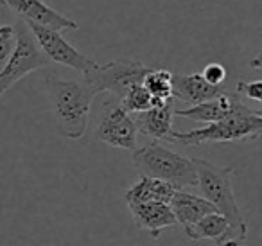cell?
Masks as SVG:
<instances>
[{
  "label": "cell",
  "instance_id": "7",
  "mask_svg": "<svg viewBox=\"0 0 262 246\" xmlns=\"http://www.w3.org/2000/svg\"><path fill=\"white\" fill-rule=\"evenodd\" d=\"M94 137L95 140L104 142L112 148L129 149V151H135L137 148L139 130L135 126L133 115L124 112L119 99L110 94L108 97L102 99L101 106H99Z\"/></svg>",
  "mask_w": 262,
  "mask_h": 246
},
{
  "label": "cell",
  "instance_id": "4",
  "mask_svg": "<svg viewBox=\"0 0 262 246\" xmlns=\"http://www.w3.org/2000/svg\"><path fill=\"white\" fill-rule=\"evenodd\" d=\"M262 135V115L258 110L250 113H241L230 119L210 122L203 128L190 131H171L167 140L178 142L182 146H198L214 144V142H244L257 140Z\"/></svg>",
  "mask_w": 262,
  "mask_h": 246
},
{
  "label": "cell",
  "instance_id": "5",
  "mask_svg": "<svg viewBox=\"0 0 262 246\" xmlns=\"http://www.w3.org/2000/svg\"><path fill=\"white\" fill-rule=\"evenodd\" d=\"M149 67L135 59H113L104 65H95L83 74V83L94 92V95L106 92L115 99H122L137 85H142Z\"/></svg>",
  "mask_w": 262,
  "mask_h": 246
},
{
  "label": "cell",
  "instance_id": "21",
  "mask_svg": "<svg viewBox=\"0 0 262 246\" xmlns=\"http://www.w3.org/2000/svg\"><path fill=\"white\" fill-rule=\"evenodd\" d=\"M201 77L210 85H225L226 81L225 65H221V63H208L203 69V72H201Z\"/></svg>",
  "mask_w": 262,
  "mask_h": 246
},
{
  "label": "cell",
  "instance_id": "19",
  "mask_svg": "<svg viewBox=\"0 0 262 246\" xmlns=\"http://www.w3.org/2000/svg\"><path fill=\"white\" fill-rule=\"evenodd\" d=\"M16 45V29L13 26H0V69L4 67Z\"/></svg>",
  "mask_w": 262,
  "mask_h": 246
},
{
  "label": "cell",
  "instance_id": "9",
  "mask_svg": "<svg viewBox=\"0 0 262 246\" xmlns=\"http://www.w3.org/2000/svg\"><path fill=\"white\" fill-rule=\"evenodd\" d=\"M0 4L11 9L24 22L36 24V26L47 27L58 33L79 29V24L76 20L58 13L41 0H0Z\"/></svg>",
  "mask_w": 262,
  "mask_h": 246
},
{
  "label": "cell",
  "instance_id": "11",
  "mask_svg": "<svg viewBox=\"0 0 262 246\" xmlns=\"http://www.w3.org/2000/svg\"><path fill=\"white\" fill-rule=\"evenodd\" d=\"M225 94H230L226 83L210 85L201 77V74H172V99H180L190 106L212 101Z\"/></svg>",
  "mask_w": 262,
  "mask_h": 246
},
{
  "label": "cell",
  "instance_id": "1",
  "mask_svg": "<svg viewBox=\"0 0 262 246\" xmlns=\"http://www.w3.org/2000/svg\"><path fill=\"white\" fill-rule=\"evenodd\" d=\"M45 87L58 131L70 140L83 138L95 97L94 92L83 81L63 79L58 76L45 77Z\"/></svg>",
  "mask_w": 262,
  "mask_h": 246
},
{
  "label": "cell",
  "instance_id": "12",
  "mask_svg": "<svg viewBox=\"0 0 262 246\" xmlns=\"http://www.w3.org/2000/svg\"><path fill=\"white\" fill-rule=\"evenodd\" d=\"M127 209L137 227L147 230L153 239H158L164 228L178 224L169 203H137V205H127Z\"/></svg>",
  "mask_w": 262,
  "mask_h": 246
},
{
  "label": "cell",
  "instance_id": "8",
  "mask_svg": "<svg viewBox=\"0 0 262 246\" xmlns=\"http://www.w3.org/2000/svg\"><path fill=\"white\" fill-rule=\"evenodd\" d=\"M26 24H27V27H29L31 34L34 36V40H36L40 51L49 58V61L59 63V65L79 70V72H83V74L92 70L97 65L95 59L88 58L83 52L77 51L76 47H72V45L61 36V33L47 29V27L36 26V24H29V22H26Z\"/></svg>",
  "mask_w": 262,
  "mask_h": 246
},
{
  "label": "cell",
  "instance_id": "18",
  "mask_svg": "<svg viewBox=\"0 0 262 246\" xmlns=\"http://www.w3.org/2000/svg\"><path fill=\"white\" fill-rule=\"evenodd\" d=\"M120 106L124 108V112H127L129 115H137V113L147 112L149 108H153L155 102L149 92L144 88V85H137L133 87L122 99H120Z\"/></svg>",
  "mask_w": 262,
  "mask_h": 246
},
{
  "label": "cell",
  "instance_id": "2",
  "mask_svg": "<svg viewBox=\"0 0 262 246\" xmlns=\"http://www.w3.org/2000/svg\"><path fill=\"white\" fill-rule=\"evenodd\" d=\"M194 166H196L198 180L196 187H200L203 198L210 201L215 210L228 221L230 239L244 241L248 235V224L233 196L232 176L235 173L233 167H219L201 158H194Z\"/></svg>",
  "mask_w": 262,
  "mask_h": 246
},
{
  "label": "cell",
  "instance_id": "3",
  "mask_svg": "<svg viewBox=\"0 0 262 246\" xmlns=\"http://www.w3.org/2000/svg\"><path fill=\"white\" fill-rule=\"evenodd\" d=\"M133 166L140 176L155 178L171 185L174 191L196 185V166L192 158H187L171 151L157 140L133 151Z\"/></svg>",
  "mask_w": 262,
  "mask_h": 246
},
{
  "label": "cell",
  "instance_id": "15",
  "mask_svg": "<svg viewBox=\"0 0 262 246\" xmlns=\"http://www.w3.org/2000/svg\"><path fill=\"white\" fill-rule=\"evenodd\" d=\"M174 192V189L169 183H165V181L140 176V180L126 191L124 199H126L127 205H137V203H169Z\"/></svg>",
  "mask_w": 262,
  "mask_h": 246
},
{
  "label": "cell",
  "instance_id": "14",
  "mask_svg": "<svg viewBox=\"0 0 262 246\" xmlns=\"http://www.w3.org/2000/svg\"><path fill=\"white\" fill-rule=\"evenodd\" d=\"M169 207H171L172 214H174L176 223L182 224V228L194 224L207 214L217 212L210 201H207L201 196L189 194L185 191H176L172 194L171 201H169Z\"/></svg>",
  "mask_w": 262,
  "mask_h": 246
},
{
  "label": "cell",
  "instance_id": "17",
  "mask_svg": "<svg viewBox=\"0 0 262 246\" xmlns=\"http://www.w3.org/2000/svg\"><path fill=\"white\" fill-rule=\"evenodd\" d=\"M144 88L151 94L155 106H164L172 99V72L165 67L160 69H149L144 76Z\"/></svg>",
  "mask_w": 262,
  "mask_h": 246
},
{
  "label": "cell",
  "instance_id": "13",
  "mask_svg": "<svg viewBox=\"0 0 262 246\" xmlns=\"http://www.w3.org/2000/svg\"><path fill=\"white\" fill-rule=\"evenodd\" d=\"M174 105L169 101L164 106H153L147 112L133 115L135 126L139 133H144L146 137L153 140H167L172 131V117H174Z\"/></svg>",
  "mask_w": 262,
  "mask_h": 246
},
{
  "label": "cell",
  "instance_id": "20",
  "mask_svg": "<svg viewBox=\"0 0 262 246\" xmlns=\"http://www.w3.org/2000/svg\"><path fill=\"white\" fill-rule=\"evenodd\" d=\"M235 95L251 99V101H262V81H239L235 85Z\"/></svg>",
  "mask_w": 262,
  "mask_h": 246
},
{
  "label": "cell",
  "instance_id": "6",
  "mask_svg": "<svg viewBox=\"0 0 262 246\" xmlns=\"http://www.w3.org/2000/svg\"><path fill=\"white\" fill-rule=\"evenodd\" d=\"M15 29L16 45L13 49L11 56L8 58V61L0 69V97L13 85L18 83L22 77H26L27 74L51 65L49 58L40 51L36 40H34V36L31 34L29 27L24 20L18 18V22L15 24Z\"/></svg>",
  "mask_w": 262,
  "mask_h": 246
},
{
  "label": "cell",
  "instance_id": "22",
  "mask_svg": "<svg viewBox=\"0 0 262 246\" xmlns=\"http://www.w3.org/2000/svg\"><path fill=\"white\" fill-rule=\"evenodd\" d=\"M244 241H241V239H226V241H221L217 246H243Z\"/></svg>",
  "mask_w": 262,
  "mask_h": 246
},
{
  "label": "cell",
  "instance_id": "16",
  "mask_svg": "<svg viewBox=\"0 0 262 246\" xmlns=\"http://www.w3.org/2000/svg\"><path fill=\"white\" fill-rule=\"evenodd\" d=\"M185 235L190 241H203V239H212L215 244H219L221 241L230 239V227L228 221L221 216L219 212H212L203 216L200 221H196L194 224L183 227Z\"/></svg>",
  "mask_w": 262,
  "mask_h": 246
},
{
  "label": "cell",
  "instance_id": "10",
  "mask_svg": "<svg viewBox=\"0 0 262 246\" xmlns=\"http://www.w3.org/2000/svg\"><path fill=\"white\" fill-rule=\"evenodd\" d=\"M255 112L253 108H248L246 105L239 101V97L230 92V94L219 95V97L212 99V101L201 102V105L190 106L185 110H176L174 108V115L176 117H183V119H190L194 122H219V120L230 119L233 115H241V113H250Z\"/></svg>",
  "mask_w": 262,
  "mask_h": 246
}]
</instances>
